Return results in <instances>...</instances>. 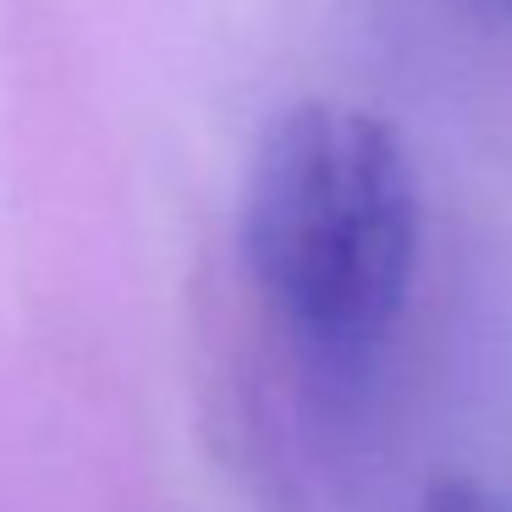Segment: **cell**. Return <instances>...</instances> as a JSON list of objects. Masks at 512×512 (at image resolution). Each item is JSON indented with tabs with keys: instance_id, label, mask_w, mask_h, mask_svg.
Masks as SVG:
<instances>
[{
	"instance_id": "cell-1",
	"label": "cell",
	"mask_w": 512,
	"mask_h": 512,
	"mask_svg": "<svg viewBox=\"0 0 512 512\" xmlns=\"http://www.w3.org/2000/svg\"><path fill=\"white\" fill-rule=\"evenodd\" d=\"M419 177L364 105L303 100L270 122L243 188V259L276 320L331 364L397 325L419 265Z\"/></svg>"
},
{
	"instance_id": "cell-2",
	"label": "cell",
	"mask_w": 512,
	"mask_h": 512,
	"mask_svg": "<svg viewBox=\"0 0 512 512\" xmlns=\"http://www.w3.org/2000/svg\"><path fill=\"white\" fill-rule=\"evenodd\" d=\"M424 512H512V496L496 485H485V479L441 474L424 490Z\"/></svg>"
},
{
	"instance_id": "cell-3",
	"label": "cell",
	"mask_w": 512,
	"mask_h": 512,
	"mask_svg": "<svg viewBox=\"0 0 512 512\" xmlns=\"http://www.w3.org/2000/svg\"><path fill=\"white\" fill-rule=\"evenodd\" d=\"M507 6H512V0H507Z\"/></svg>"
}]
</instances>
